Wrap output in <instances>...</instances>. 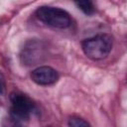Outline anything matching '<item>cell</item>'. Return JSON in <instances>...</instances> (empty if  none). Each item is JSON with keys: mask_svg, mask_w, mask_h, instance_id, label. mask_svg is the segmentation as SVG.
<instances>
[{"mask_svg": "<svg viewBox=\"0 0 127 127\" xmlns=\"http://www.w3.org/2000/svg\"><path fill=\"white\" fill-rule=\"evenodd\" d=\"M47 127H53V126H47Z\"/></svg>", "mask_w": 127, "mask_h": 127, "instance_id": "obj_10", "label": "cell"}, {"mask_svg": "<svg viewBox=\"0 0 127 127\" xmlns=\"http://www.w3.org/2000/svg\"><path fill=\"white\" fill-rule=\"evenodd\" d=\"M75 5L86 15H91L94 13L95 8L94 5L91 1H79V2H75Z\"/></svg>", "mask_w": 127, "mask_h": 127, "instance_id": "obj_7", "label": "cell"}, {"mask_svg": "<svg viewBox=\"0 0 127 127\" xmlns=\"http://www.w3.org/2000/svg\"><path fill=\"white\" fill-rule=\"evenodd\" d=\"M3 91V86H2V82H1V79H0V93H2Z\"/></svg>", "mask_w": 127, "mask_h": 127, "instance_id": "obj_9", "label": "cell"}, {"mask_svg": "<svg viewBox=\"0 0 127 127\" xmlns=\"http://www.w3.org/2000/svg\"><path fill=\"white\" fill-rule=\"evenodd\" d=\"M68 126L69 127H91V125L81 117L78 116H71L68 119Z\"/></svg>", "mask_w": 127, "mask_h": 127, "instance_id": "obj_8", "label": "cell"}, {"mask_svg": "<svg viewBox=\"0 0 127 127\" xmlns=\"http://www.w3.org/2000/svg\"><path fill=\"white\" fill-rule=\"evenodd\" d=\"M11 112L10 114L25 121L35 110V103L30 97L21 92H13L10 95Z\"/></svg>", "mask_w": 127, "mask_h": 127, "instance_id": "obj_4", "label": "cell"}, {"mask_svg": "<svg viewBox=\"0 0 127 127\" xmlns=\"http://www.w3.org/2000/svg\"><path fill=\"white\" fill-rule=\"evenodd\" d=\"M3 127H24L23 125V120L13 116V115H9L8 117L4 118L3 122H2Z\"/></svg>", "mask_w": 127, "mask_h": 127, "instance_id": "obj_6", "label": "cell"}, {"mask_svg": "<svg viewBox=\"0 0 127 127\" xmlns=\"http://www.w3.org/2000/svg\"><path fill=\"white\" fill-rule=\"evenodd\" d=\"M36 17L44 24L57 29H66L71 25L69 14L58 7L41 6L36 10Z\"/></svg>", "mask_w": 127, "mask_h": 127, "instance_id": "obj_2", "label": "cell"}, {"mask_svg": "<svg viewBox=\"0 0 127 127\" xmlns=\"http://www.w3.org/2000/svg\"><path fill=\"white\" fill-rule=\"evenodd\" d=\"M48 55V46L46 42L39 39L27 41L21 49L20 59L23 64L30 66L42 63Z\"/></svg>", "mask_w": 127, "mask_h": 127, "instance_id": "obj_3", "label": "cell"}, {"mask_svg": "<svg viewBox=\"0 0 127 127\" xmlns=\"http://www.w3.org/2000/svg\"><path fill=\"white\" fill-rule=\"evenodd\" d=\"M112 37L108 34H99L81 42L84 55L94 61L105 59L112 50Z\"/></svg>", "mask_w": 127, "mask_h": 127, "instance_id": "obj_1", "label": "cell"}, {"mask_svg": "<svg viewBox=\"0 0 127 127\" xmlns=\"http://www.w3.org/2000/svg\"><path fill=\"white\" fill-rule=\"evenodd\" d=\"M59 78L57 70L48 65H42L31 72V79L39 85H50L55 83Z\"/></svg>", "mask_w": 127, "mask_h": 127, "instance_id": "obj_5", "label": "cell"}]
</instances>
